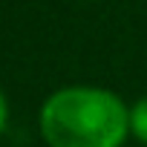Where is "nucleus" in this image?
Masks as SVG:
<instances>
[{"label":"nucleus","instance_id":"obj_2","mask_svg":"<svg viewBox=\"0 0 147 147\" xmlns=\"http://www.w3.org/2000/svg\"><path fill=\"white\" fill-rule=\"evenodd\" d=\"M130 136L147 147V95L130 107Z\"/></svg>","mask_w":147,"mask_h":147},{"label":"nucleus","instance_id":"obj_1","mask_svg":"<svg viewBox=\"0 0 147 147\" xmlns=\"http://www.w3.org/2000/svg\"><path fill=\"white\" fill-rule=\"evenodd\" d=\"M38 127L46 147H124L130 107L113 90L72 84L43 101Z\"/></svg>","mask_w":147,"mask_h":147},{"label":"nucleus","instance_id":"obj_3","mask_svg":"<svg viewBox=\"0 0 147 147\" xmlns=\"http://www.w3.org/2000/svg\"><path fill=\"white\" fill-rule=\"evenodd\" d=\"M6 127H9V98L0 90V136L6 133Z\"/></svg>","mask_w":147,"mask_h":147}]
</instances>
